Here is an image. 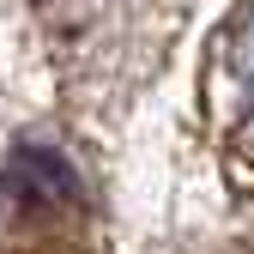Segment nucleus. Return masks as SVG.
Here are the masks:
<instances>
[{"label": "nucleus", "instance_id": "1", "mask_svg": "<svg viewBox=\"0 0 254 254\" xmlns=\"http://www.w3.org/2000/svg\"><path fill=\"white\" fill-rule=\"evenodd\" d=\"M79 170H73V157L67 151H55L43 139H30L6 157V176H0V200H6V212L18 218H55V212H67L79 206Z\"/></svg>", "mask_w": 254, "mask_h": 254}, {"label": "nucleus", "instance_id": "2", "mask_svg": "<svg viewBox=\"0 0 254 254\" xmlns=\"http://www.w3.org/2000/svg\"><path fill=\"white\" fill-rule=\"evenodd\" d=\"M236 145L254 157V103H248V115H242V127H236Z\"/></svg>", "mask_w": 254, "mask_h": 254}]
</instances>
